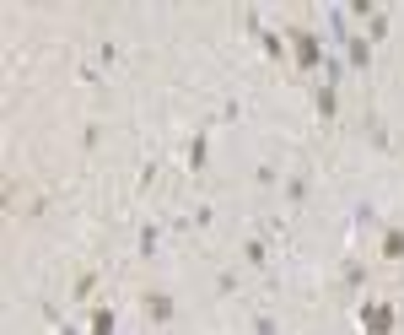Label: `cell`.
I'll return each instance as SVG.
<instances>
[{
    "label": "cell",
    "instance_id": "5b68a950",
    "mask_svg": "<svg viewBox=\"0 0 404 335\" xmlns=\"http://www.w3.org/2000/svg\"><path fill=\"white\" fill-rule=\"evenodd\" d=\"M383 254H388V260H404V232H388V238H383Z\"/></svg>",
    "mask_w": 404,
    "mask_h": 335
},
{
    "label": "cell",
    "instance_id": "6da1fadb",
    "mask_svg": "<svg viewBox=\"0 0 404 335\" xmlns=\"http://www.w3.org/2000/svg\"><path fill=\"white\" fill-rule=\"evenodd\" d=\"M362 319H366V330H372V335H388V325H394V314H388L383 303H366Z\"/></svg>",
    "mask_w": 404,
    "mask_h": 335
},
{
    "label": "cell",
    "instance_id": "52a82bcc",
    "mask_svg": "<svg viewBox=\"0 0 404 335\" xmlns=\"http://www.w3.org/2000/svg\"><path fill=\"white\" fill-rule=\"evenodd\" d=\"M318 114H323V119H334V87H318Z\"/></svg>",
    "mask_w": 404,
    "mask_h": 335
},
{
    "label": "cell",
    "instance_id": "ba28073f",
    "mask_svg": "<svg viewBox=\"0 0 404 335\" xmlns=\"http://www.w3.org/2000/svg\"><path fill=\"white\" fill-rule=\"evenodd\" d=\"M189 168H205V135L194 141V147H189Z\"/></svg>",
    "mask_w": 404,
    "mask_h": 335
},
{
    "label": "cell",
    "instance_id": "7a4b0ae2",
    "mask_svg": "<svg viewBox=\"0 0 404 335\" xmlns=\"http://www.w3.org/2000/svg\"><path fill=\"white\" fill-rule=\"evenodd\" d=\"M297 60H302V65H318V38L302 33V27H297Z\"/></svg>",
    "mask_w": 404,
    "mask_h": 335
},
{
    "label": "cell",
    "instance_id": "8992f818",
    "mask_svg": "<svg viewBox=\"0 0 404 335\" xmlns=\"http://www.w3.org/2000/svg\"><path fill=\"white\" fill-rule=\"evenodd\" d=\"M92 335H114V314H108V308L92 314Z\"/></svg>",
    "mask_w": 404,
    "mask_h": 335
},
{
    "label": "cell",
    "instance_id": "277c9868",
    "mask_svg": "<svg viewBox=\"0 0 404 335\" xmlns=\"http://www.w3.org/2000/svg\"><path fill=\"white\" fill-rule=\"evenodd\" d=\"M350 65H356V70H366V65H372V49H366V38H350Z\"/></svg>",
    "mask_w": 404,
    "mask_h": 335
},
{
    "label": "cell",
    "instance_id": "9c48e42d",
    "mask_svg": "<svg viewBox=\"0 0 404 335\" xmlns=\"http://www.w3.org/2000/svg\"><path fill=\"white\" fill-rule=\"evenodd\" d=\"M254 335H275V319H270V314H259V319H254Z\"/></svg>",
    "mask_w": 404,
    "mask_h": 335
},
{
    "label": "cell",
    "instance_id": "3957f363",
    "mask_svg": "<svg viewBox=\"0 0 404 335\" xmlns=\"http://www.w3.org/2000/svg\"><path fill=\"white\" fill-rule=\"evenodd\" d=\"M146 314H151V319H173V297L151 292V297H146Z\"/></svg>",
    "mask_w": 404,
    "mask_h": 335
}]
</instances>
